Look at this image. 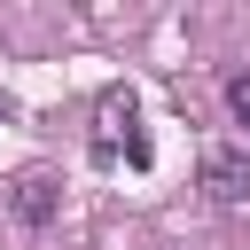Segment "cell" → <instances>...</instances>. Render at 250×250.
Masks as SVG:
<instances>
[{
  "instance_id": "4",
  "label": "cell",
  "mask_w": 250,
  "mask_h": 250,
  "mask_svg": "<svg viewBox=\"0 0 250 250\" xmlns=\"http://www.w3.org/2000/svg\"><path fill=\"white\" fill-rule=\"evenodd\" d=\"M227 109H234V117L250 125V70H242V78H227Z\"/></svg>"
},
{
  "instance_id": "1",
  "label": "cell",
  "mask_w": 250,
  "mask_h": 250,
  "mask_svg": "<svg viewBox=\"0 0 250 250\" xmlns=\"http://www.w3.org/2000/svg\"><path fill=\"white\" fill-rule=\"evenodd\" d=\"M94 156L109 164V156H125V164H148V141H141V102H133V86H109L102 94V109H94Z\"/></svg>"
},
{
  "instance_id": "2",
  "label": "cell",
  "mask_w": 250,
  "mask_h": 250,
  "mask_svg": "<svg viewBox=\"0 0 250 250\" xmlns=\"http://www.w3.org/2000/svg\"><path fill=\"white\" fill-rule=\"evenodd\" d=\"M203 195H211V203H242V195H250V156L211 148V156H203Z\"/></svg>"
},
{
  "instance_id": "3",
  "label": "cell",
  "mask_w": 250,
  "mask_h": 250,
  "mask_svg": "<svg viewBox=\"0 0 250 250\" xmlns=\"http://www.w3.org/2000/svg\"><path fill=\"white\" fill-rule=\"evenodd\" d=\"M16 219L23 227H47L55 219V172H23L16 180Z\"/></svg>"
}]
</instances>
